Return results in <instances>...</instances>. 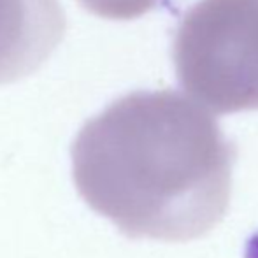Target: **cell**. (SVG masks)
Segmentation results:
<instances>
[{
    "instance_id": "277c9868",
    "label": "cell",
    "mask_w": 258,
    "mask_h": 258,
    "mask_svg": "<svg viewBox=\"0 0 258 258\" xmlns=\"http://www.w3.org/2000/svg\"><path fill=\"white\" fill-rule=\"evenodd\" d=\"M85 9L109 20H132L153 9L160 0H78Z\"/></svg>"
},
{
    "instance_id": "7a4b0ae2",
    "label": "cell",
    "mask_w": 258,
    "mask_h": 258,
    "mask_svg": "<svg viewBox=\"0 0 258 258\" xmlns=\"http://www.w3.org/2000/svg\"><path fill=\"white\" fill-rule=\"evenodd\" d=\"M179 85L218 114L258 109V0H199L174 37Z\"/></svg>"
},
{
    "instance_id": "3957f363",
    "label": "cell",
    "mask_w": 258,
    "mask_h": 258,
    "mask_svg": "<svg viewBox=\"0 0 258 258\" xmlns=\"http://www.w3.org/2000/svg\"><path fill=\"white\" fill-rule=\"evenodd\" d=\"M67 27L60 0H0V85L41 67Z\"/></svg>"
},
{
    "instance_id": "6da1fadb",
    "label": "cell",
    "mask_w": 258,
    "mask_h": 258,
    "mask_svg": "<svg viewBox=\"0 0 258 258\" xmlns=\"http://www.w3.org/2000/svg\"><path fill=\"white\" fill-rule=\"evenodd\" d=\"M83 201L132 239L191 241L230 204L235 146L174 90H139L90 118L71 148Z\"/></svg>"
}]
</instances>
